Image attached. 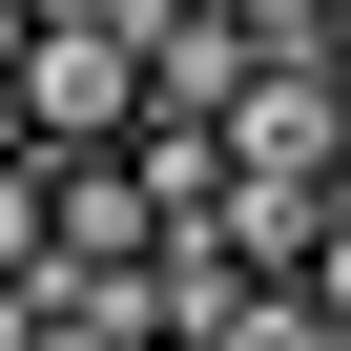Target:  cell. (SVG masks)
Segmentation results:
<instances>
[{"instance_id": "obj_4", "label": "cell", "mask_w": 351, "mask_h": 351, "mask_svg": "<svg viewBox=\"0 0 351 351\" xmlns=\"http://www.w3.org/2000/svg\"><path fill=\"white\" fill-rule=\"evenodd\" d=\"M42 228H62L42 207V145H0V289H42Z\"/></svg>"}, {"instance_id": "obj_1", "label": "cell", "mask_w": 351, "mask_h": 351, "mask_svg": "<svg viewBox=\"0 0 351 351\" xmlns=\"http://www.w3.org/2000/svg\"><path fill=\"white\" fill-rule=\"evenodd\" d=\"M21 124H42V165H124L165 104H145V42L124 21H83V42H21Z\"/></svg>"}, {"instance_id": "obj_8", "label": "cell", "mask_w": 351, "mask_h": 351, "mask_svg": "<svg viewBox=\"0 0 351 351\" xmlns=\"http://www.w3.org/2000/svg\"><path fill=\"white\" fill-rule=\"evenodd\" d=\"M0 351H42V289H0Z\"/></svg>"}, {"instance_id": "obj_2", "label": "cell", "mask_w": 351, "mask_h": 351, "mask_svg": "<svg viewBox=\"0 0 351 351\" xmlns=\"http://www.w3.org/2000/svg\"><path fill=\"white\" fill-rule=\"evenodd\" d=\"M228 186H351V83L330 62H269L228 104Z\"/></svg>"}, {"instance_id": "obj_6", "label": "cell", "mask_w": 351, "mask_h": 351, "mask_svg": "<svg viewBox=\"0 0 351 351\" xmlns=\"http://www.w3.org/2000/svg\"><path fill=\"white\" fill-rule=\"evenodd\" d=\"M310 310H330V330H351V207H330V248H310Z\"/></svg>"}, {"instance_id": "obj_3", "label": "cell", "mask_w": 351, "mask_h": 351, "mask_svg": "<svg viewBox=\"0 0 351 351\" xmlns=\"http://www.w3.org/2000/svg\"><path fill=\"white\" fill-rule=\"evenodd\" d=\"M42 269H83V289H124V269H165V207H145V145L124 165H42Z\"/></svg>"}, {"instance_id": "obj_7", "label": "cell", "mask_w": 351, "mask_h": 351, "mask_svg": "<svg viewBox=\"0 0 351 351\" xmlns=\"http://www.w3.org/2000/svg\"><path fill=\"white\" fill-rule=\"evenodd\" d=\"M0 145H42V124H21V42H0Z\"/></svg>"}, {"instance_id": "obj_5", "label": "cell", "mask_w": 351, "mask_h": 351, "mask_svg": "<svg viewBox=\"0 0 351 351\" xmlns=\"http://www.w3.org/2000/svg\"><path fill=\"white\" fill-rule=\"evenodd\" d=\"M207 351H351V330H330V310H310V289H248V310H228V330H207Z\"/></svg>"}]
</instances>
